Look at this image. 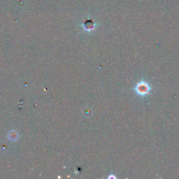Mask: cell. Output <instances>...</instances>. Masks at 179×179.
<instances>
[{
	"mask_svg": "<svg viewBox=\"0 0 179 179\" xmlns=\"http://www.w3.org/2000/svg\"><path fill=\"white\" fill-rule=\"evenodd\" d=\"M108 178H116V176H113V175H111L108 177Z\"/></svg>",
	"mask_w": 179,
	"mask_h": 179,
	"instance_id": "cell-2",
	"label": "cell"
},
{
	"mask_svg": "<svg viewBox=\"0 0 179 179\" xmlns=\"http://www.w3.org/2000/svg\"><path fill=\"white\" fill-rule=\"evenodd\" d=\"M150 90H151V87L150 85L145 80H141L134 87V91L136 94L141 97H144V96L149 95Z\"/></svg>",
	"mask_w": 179,
	"mask_h": 179,
	"instance_id": "cell-1",
	"label": "cell"
}]
</instances>
